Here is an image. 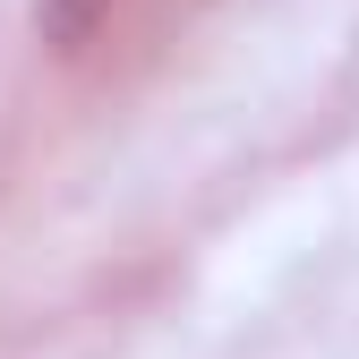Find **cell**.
Instances as JSON below:
<instances>
[{"mask_svg":"<svg viewBox=\"0 0 359 359\" xmlns=\"http://www.w3.org/2000/svg\"><path fill=\"white\" fill-rule=\"evenodd\" d=\"M103 18H111V0H34V26H43V43H60V52H77Z\"/></svg>","mask_w":359,"mask_h":359,"instance_id":"cell-1","label":"cell"}]
</instances>
